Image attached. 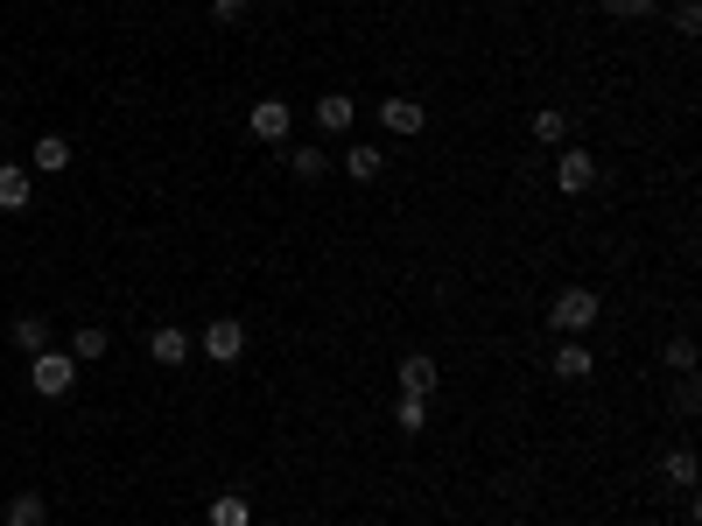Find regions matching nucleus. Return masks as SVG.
<instances>
[{
  "label": "nucleus",
  "mask_w": 702,
  "mask_h": 526,
  "mask_svg": "<svg viewBox=\"0 0 702 526\" xmlns=\"http://www.w3.org/2000/svg\"><path fill=\"white\" fill-rule=\"evenodd\" d=\"M28 386H36L42 400H64L71 386H78V358L71 351H36L28 358Z\"/></svg>",
  "instance_id": "obj_1"
},
{
  "label": "nucleus",
  "mask_w": 702,
  "mask_h": 526,
  "mask_svg": "<svg viewBox=\"0 0 702 526\" xmlns=\"http://www.w3.org/2000/svg\"><path fill=\"white\" fill-rule=\"evenodd\" d=\"M604 316V303H597V288H562L556 303H548V323L562 330V337H584V330Z\"/></svg>",
  "instance_id": "obj_2"
},
{
  "label": "nucleus",
  "mask_w": 702,
  "mask_h": 526,
  "mask_svg": "<svg viewBox=\"0 0 702 526\" xmlns=\"http://www.w3.org/2000/svg\"><path fill=\"white\" fill-rule=\"evenodd\" d=\"M239 351H246V323H232V316L204 323V358L212 365H239Z\"/></svg>",
  "instance_id": "obj_3"
},
{
  "label": "nucleus",
  "mask_w": 702,
  "mask_h": 526,
  "mask_svg": "<svg viewBox=\"0 0 702 526\" xmlns=\"http://www.w3.org/2000/svg\"><path fill=\"white\" fill-rule=\"evenodd\" d=\"M556 183L570 190V197H584V190L597 183V155H590V147H562V162H556Z\"/></svg>",
  "instance_id": "obj_4"
},
{
  "label": "nucleus",
  "mask_w": 702,
  "mask_h": 526,
  "mask_svg": "<svg viewBox=\"0 0 702 526\" xmlns=\"http://www.w3.org/2000/svg\"><path fill=\"white\" fill-rule=\"evenodd\" d=\"M246 127H253V141H289L295 113H289V105H281V99H260V105H253V113H246Z\"/></svg>",
  "instance_id": "obj_5"
},
{
  "label": "nucleus",
  "mask_w": 702,
  "mask_h": 526,
  "mask_svg": "<svg viewBox=\"0 0 702 526\" xmlns=\"http://www.w3.org/2000/svg\"><path fill=\"white\" fill-rule=\"evenodd\" d=\"M394 380H400V394L429 400V394H436V358H429V351H408V358H400V372H394Z\"/></svg>",
  "instance_id": "obj_6"
},
{
  "label": "nucleus",
  "mask_w": 702,
  "mask_h": 526,
  "mask_svg": "<svg viewBox=\"0 0 702 526\" xmlns=\"http://www.w3.org/2000/svg\"><path fill=\"white\" fill-rule=\"evenodd\" d=\"M71 169V141L64 133H42L36 147H28V176H64Z\"/></svg>",
  "instance_id": "obj_7"
},
{
  "label": "nucleus",
  "mask_w": 702,
  "mask_h": 526,
  "mask_svg": "<svg viewBox=\"0 0 702 526\" xmlns=\"http://www.w3.org/2000/svg\"><path fill=\"white\" fill-rule=\"evenodd\" d=\"M148 358H155V365H183V358H190V337L176 323H155V330H148Z\"/></svg>",
  "instance_id": "obj_8"
},
{
  "label": "nucleus",
  "mask_w": 702,
  "mask_h": 526,
  "mask_svg": "<svg viewBox=\"0 0 702 526\" xmlns=\"http://www.w3.org/2000/svg\"><path fill=\"white\" fill-rule=\"evenodd\" d=\"M380 127H386V133H422L429 113H422L414 99H380Z\"/></svg>",
  "instance_id": "obj_9"
},
{
  "label": "nucleus",
  "mask_w": 702,
  "mask_h": 526,
  "mask_svg": "<svg viewBox=\"0 0 702 526\" xmlns=\"http://www.w3.org/2000/svg\"><path fill=\"white\" fill-rule=\"evenodd\" d=\"M380 169H386V155L372 141H352L345 147V176H352V183H380Z\"/></svg>",
  "instance_id": "obj_10"
},
{
  "label": "nucleus",
  "mask_w": 702,
  "mask_h": 526,
  "mask_svg": "<svg viewBox=\"0 0 702 526\" xmlns=\"http://www.w3.org/2000/svg\"><path fill=\"white\" fill-rule=\"evenodd\" d=\"M106 323H78L71 330V358H78V365H92V358H106Z\"/></svg>",
  "instance_id": "obj_11"
},
{
  "label": "nucleus",
  "mask_w": 702,
  "mask_h": 526,
  "mask_svg": "<svg viewBox=\"0 0 702 526\" xmlns=\"http://www.w3.org/2000/svg\"><path fill=\"white\" fill-rule=\"evenodd\" d=\"M534 141L562 147V141H570V113H562V105H541V113H534Z\"/></svg>",
  "instance_id": "obj_12"
},
{
  "label": "nucleus",
  "mask_w": 702,
  "mask_h": 526,
  "mask_svg": "<svg viewBox=\"0 0 702 526\" xmlns=\"http://www.w3.org/2000/svg\"><path fill=\"white\" fill-rule=\"evenodd\" d=\"M28 204V169L22 162H0V210H22Z\"/></svg>",
  "instance_id": "obj_13"
},
{
  "label": "nucleus",
  "mask_w": 702,
  "mask_h": 526,
  "mask_svg": "<svg viewBox=\"0 0 702 526\" xmlns=\"http://www.w3.org/2000/svg\"><path fill=\"white\" fill-rule=\"evenodd\" d=\"M590 351H584V344H562V351H556V380H570V386H584L590 380Z\"/></svg>",
  "instance_id": "obj_14"
},
{
  "label": "nucleus",
  "mask_w": 702,
  "mask_h": 526,
  "mask_svg": "<svg viewBox=\"0 0 702 526\" xmlns=\"http://www.w3.org/2000/svg\"><path fill=\"white\" fill-rule=\"evenodd\" d=\"M352 113H358V105H352L345 92H331V99H317V127H323V133H345V127H352Z\"/></svg>",
  "instance_id": "obj_15"
},
{
  "label": "nucleus",
  "mask_w": 702,
  "mask_h": 526,
  "mask_svg": "<svg viewBox=\"0 0 702 526\" xmlns=\"http://www.w3.org/2000/svg\"><path fill=\"white\" fill-rule=\"evenodd\" d=\"M289 169H295V183H323L331 155H323V147H289Z\"/></svg>",
  "instance_id": "obj_16"
},
{
  "label": "nucleus",
  "mask_w": 702,
  "mask_h": 526,
  "mask_svg": "<svg viewBox=\"0 0 702 526\" xmlns=\"http://www.w3.org/2000/svg\"><path fill=\"white\" fill-rule=\"evenodd\" d=\"M42 519H50L42 491H14V505H8V526H42Z\"/></svg>",
  "instance_id": "obj_17"
},
{
  "label": "nucleus",
  "mask_w": 702,
  "mask_h": 526,
  "mask_svg": "<svg viewBox=\"0 0 702 526\" xmlns=\"http://www.w3.org/2000/svg\"><path fill=\"white\" fill-rule=\"evenodd\" d=\"M14 344H22L28 358L50 351V323H42V316H14Z\"/></svg>",
  "instance_id": "obj_18"
},
{
  "label": "nucleus",
  "mask_w": 702,
  "mask_h": 526,
  "mask_svg": "<svg viewBox=\"0 0 702 526\" xmlns=\"http://www.w3.org/2000/svg\"><path fill=\"white\" fill-rule=\"evenodd\" d=\"M661 471H667V485H675V491H695V457H689V449H667Z\"/></svg>",
  "instance_id": "obj_19"
},
{
  "label": "nucleus",
  "mask_w": 702,
  "mask_h": 526,
  "mask_svg": "<svg viewBox=\"0 0 702 526\" xmlns=\"http://www.w3.org/2000/svg\"><path fill=\"white\" fill-rule=\"evenodd\" d=\"M212 526H253V513H246V499H239V491H226V499L212 505Z\"/></svg>",
  "instance_id": "obj_20"
},
{
  "label": "nucleus",
  "mask_w": 702,
  "mask_h": 526,
  "mask_svg": "<svg viewBox=\"0 0 702 526\" xmlns=\"http://www.w3.org/2000/svg\"><path fill=\"white\" fill-rule=\"evenodd\" d=\"M394 421H400V428H408V435H422V428H429V400L400 394V408H394Z\"/></svg>",
  "instance_id": "obj_21"
},
{
  "label": "nucleus",
  "mask_w": 702,
  "mask_h": 526,
  "mask_svg": "<svg viewBox=\"0 0 702 526\" xmlns=\"http://www.w3.org/2000/svg\"><path fill=\"white\" fill-rule=\"evenodd\" d=\"M653 8H661V0H604V14H611V22H647Z\"/></svg>",
  "instance_id": "obj_22"
},
{
  "label": "nucleus",
  "mask_w": 702,
  "mask_h": 526,
  "mask_svg": "<svg viewBox=\"0 0 702 526\" xmlns=\"http://www.w3.org/2000/svg\"><path fill=\"white\" fill-rule=\"evenodd\" d=\"M667 365H675V372H695V337H667Z\"/></svg>",
  "instance_id": "obj_23"
},
{
  "label": "nucleus",
  "mask_w": 702,
  "mask_h": 526,
  "mask_svg": "<svg viewBox=\"0 0 702 526\" xmlns=\"http://www.w3.org/2000/svg\"><path fill=\"white\" fill-rule=\"evenodd\" d=\"M675 28H681V36H695V28H702V8H695V0H681V8H675Z\"/></svg>",
  "instance_id": "obj_24"
},
{
  "label": "nucleus",
  "mask_w": 702,
  "mask_h": 526,
  "mask_svg": "<svg viewBox=\"0 0 702 526\" xmlns=\"http://www.w3.org/2000/svg\"><path fill=\"white\" fill-rule=\"evenodd\" d=\"M212 14H218V22H226V28H232V22H239V14H246V0H212Z\"/></svg>",
  "instance_id": "obj_25"
}]
</instances>
